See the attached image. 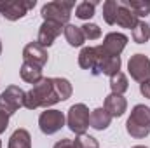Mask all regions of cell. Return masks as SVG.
<instances>
[{
  "instance_id": "6da1fadb",
  "label": "cell",
  "mask_w": 150,
  "mask_h": 148,
  "mask_svg": "<svg viewBox=\"0 0 150 148\" xmlns=\"http://www.w3.org/2000/svg\"><path fill=\"white\" fill-rule=\"evenodd\" d=\"M61 101L56 89H54V82L52 78H42L37 85H33V89H30L26 94H25V106L30 108V110H35V108H47L54 103Z\"/></svg>"
},
{
  "instance_id": "7a4b0ae2",
  "label": "cell",
  "mask_w": 150,
  "mask_h": 148,
  "mask_svg": "<svg viewBox=\"0 0 150 148\" xmlns=\"http://www.w3.org/2000/svg\"><path fill=\"white\" fill-rule=\"evenodd\" d=\"M127 132L133 138H145L150 132V108L145 105H136L126 124Z\"/></svg>"
},
{
  "instance_id": "3957f363",
  "label": "cell",
  "mask_w": 150,
  "mask_h": 148,
  "mask_svg": "<svg viewBox=\"0 0 150 148\" xmlns=\"http://www.w3.org/2000/svg\"><path fill=\"white\" fill-rule=\"evenodd\" d=\"M75 7L74 2H49L42 7L40 14L45 21H54V23H59V25H67L70 21V16H72V9Z\"/></svg>"
},
{
  "instance_id": "277c9868",
  "label": "cell",
  "mask_w": 150,
  "mask_h": 148,
  "mask_svg": "<svg viewBox=\"0 0 150 148\" xmlns=\"http://www.w3.org/2000/svg\"><path fill=\"white\" fill-rule=\"evenodd\" d=\"M25 94L19 87L16 85H9L2 94H0V111L12 115L19 110L21 106H25Z\"/></svg>"
},
{
  "instance_id": "5b68a950",
  "label": "cell",
  "mask_w": 150,
  "mask_h": 148,
  "mask_svg": "<svg viewBox=\"0 0 150 148\" xmlns=\"http://www.w3.org/2000/svg\"><path fill=\"white\" fill-rule=\"evenodd\" d=\"M89 110L84 103H77L68 110V127L75 134L82 136L86 134V129L89 127Z\"/></svg>"
},
{
  "instance_id": "8992f818",
  "label": "cell",
  "mask_w": 150,
  "mask_h": 148,
  "mask_svg": "<svg viewBox=\"0 0 150 148\" xmlns=\"http://www.w3.org/2000/svg\"><path fill=\"white\" fill-rule=\"evenodd\" d=\"M35 7V0L32 2H23V0H9L0 4V14L9 19V21H16L19 18H23L30 9Z\"/></svg>"
},
{
  "instance_id": "52a82bcc",
  "label": "cell",
  "mask_w": 150,
  "mask_h": 148,
  "mask_svg": "<svg viewBox=\"0 0 150 148\" xmlns=\"http://www.w3.org/2000/svg\"><path fill=\"white\" fill-rule=\"evenodd\" d=\"M38 125L44 134H54L65 125V115L58 110H45L38 117Z\"/></svg>"
},
{
  "instance_id": "ba28073f",
  "label": "cell",
  "mask_w": 150,
  "mask_h": 148,
  "mask_svg": "<svg viewBox=\"0 0 150 148\" xmlns=\"http://www.w3.org/2000/svg\"><path fill=\"white\" fill-rule=\"evenodd\" d=\"M129 73L134 80L138 82H145L150 78V59L145 54H134L131 56L129 63H127Z\"/></svg>"
},
{
  "instance_id": "9c48e42d",
  "label": "cell",
  "mask_w": 150,
  "mask_h": 148,
  "mask_svg": "<svg viewBox=\"0 0 150 148\" xmlns=\"http://www.w3.org/2000/svg\"><path fill=\"white\" fill-rule=\"evenodd\" d=\"M61 30H63V25L54 23V21H44V25L38 30L37 44H40L44 49L49 47V45H52L54 40L61 35Z\"/></svg>"
},
{
  "instance_id": "30bf717a",
  "label": "cell",
  "mask_w": 150,
  "mask_h": 148,
  "mask_svg": "<svg viewBox=\"0 0 150 148\" xmlns=\"http://www.w3.org/2000/svg\"><path fill=\"white\" fill-rule=\"evenodd\" d=\"M126 44H127V37L126 35H122V33H108L105 37V40H103L101 47H103V51L108 56L119 58V54L124 51Z\"/></svg>"
},
{
  "instance_id": "8fae6325",
  "label": "cell",
  "mask_w": 150,
  "mask_h": 148,
  "mask_svg": "<svg viewBox=\"0 0 150 148\" xmlns=\"http://www.w3.org/2000/svg\"><path fill=\"white\" fill-rule=\"evenodd\" d=\"M23 58H25V61H28V63L44 66V65L47 63V51H45L40 44L32 42V44H28V45L23 49Z\"/></svg>"
},
{
  "instance_id": "7c38bea8",
  "label": "cell",
  "mask_w": 150,
  "mask_h": 148,
  "mask_svg": "<svg viewBox=\"0 0 150 148\" xmlns=\"http://www.w3.org/2000/svg\"><path fill=\"white\" fill-rule=\"evenodd\" d=\"M138 23H140L138 16H136L131 9H127L126 5H122V4L119 2L117 18H115V25H119V26H122V28H134Z\"/></svg>"
},
{
  "instance_id": "4fadbf2b",
  "label": "cell",
  "mask_w": 150,
  "mask_h": 148,
  "mask_svg": "<svg viewBox=\"0 0 150 148\" xmlns=\"http://www.w3.org/2000/svg\"><path fill=\"white\" fill-rule=\"evenodd\" d=\"M127 108V103H126V99L122 98V94H110V96H107V99H105V110L108 111L112 117H120V115H124V111Z\"/></svg>"
},
{
  "instance_id": "5bb4252c",
  "label": "cell",
  "mask_w": 150,
  "mask_h": 148,
  "mask_svg": "<svg viewBox=\"0 0 150 148\" xmlns=\"http://www.w3.org/2000/svg\"><path fill=\"white\" fill-rule=\"evenodd\" d=\"M110 122H112V115L105 108H96L91 113V117H89V125L94 127V129H98V131L107 129L110 125Z\"/></svg>"
},
{
  "instance_id": "9a60e30c",
  "label": "cell",
  "mask_w": 150,
  "mask_h": 148,
  "mask_svg": "<svg viewBox=\"0 0 150 148\" xmlns=\"http://www.w3.org/2000/svg\"><path fill=\"white\" fill-rule=\"evenodd\" d=\"M21 78L25 82H30V84H35L37 85L38 82L42 80V66L25 61L23 66H21Z\"/></svg>"
},
{
  "instance_id": "2e32d148",
  "label": "cell",
  "mask_w": 150,
  "mask_h": 148,
  "mask_svg": "<svg viewBox=\"0 0 150 148\" xmlns=\"http://www.w3.org/2000/svg\"><path fill=\"white\" fill-rule=\"evenodd\" d=\"M96 61H98V51L96 47H84L79 54V65L86 70H94L96 66Z\"/></svg>"
},
{
  "instance_id": "e0dca14e",
  "label": "cell",
  "mask_w": 150,
  "mask_h": 148,
  "mask_svg": "<svg viewBox=\"0 0 150 148\" xmlns=\"http://www.w3.org/2000/svg\"><path fill=\"white\" fill-rule=\"evenodd\" d=\"M9 148H32V138L26 129H18L11 136Z\"/></svg>"
},
{
  "instance_id": "ac0fdd59",
  "label": "cell",
  "mask_w": 150,
  "mask_h": 148,
  "mask_svg": "<svg viewBox=\"0 0 150 148\" xmlns=\"http://www.w3.org/2000/svg\"><path fill=\"white\" fill-rule=\"evenodd\" d=\"M63 32H65V37L68 40V44L72 45V47H80L82 44H84V33H82V28L80 26H75V25H67L65 28H63Z\"/></svg>"
},
{
  "instance_id": "d6986e66",
  "label": "cell",
  "mask_w": 150,
  "mask_h": 148,
  "mask_svg": "<svg viewBox=\"0 0 150 148\" xmlns=\"http://www.w3.org/2000/svg\"><path fill=\"white\" fill-rule=\"evenodd\" d=\"M120 4L131 9L138 18L150 14V0H120Z\"/></svg>"
},
{
  "instance_id": "ffe728a7",
  "label": "cell",
  "mask_w": 150,
  "mask_h": 148,
  "mask_svg": "<svg viewBox=\"0 0 150 148\" xmlns=\"http://www.w3.org/2000/svg\"><path fill=\"white\" fill-rule=\"evenodd\" d=\"M110 87H112V92L113 94H122L127 91V78L122 72H117L115 75L110 77Z\"/></svg>"
},
{
  "instance_id": "44dd1931",
  "label": "cell",
  "mask_w": 150,
  "mask_h": 148,
  "mask_svg": "<svg viewBox=\"0 0 150 148\" xmlns=\"http://www.w3.org/2000/svg\"><path fill=\"white\" fill-rule=\"evenodd\" d=\"M133 40L136 44H145L150 40V26L145 21H140L134 28H133Z\"/></svg>"
},
{
  "instance_id": "7402d4cb",
  "label": "cell",
  "mask_w": 150,
  "mask_h": 148,
  "mask_svg": "<svg viewBox=\"0 0 150 148\" xmlns=\"http://www.w3.org/2000/svg\"><path fill=\"white\" fill-rule=\"evenodd\" d=\"M52 82H54V89L61 101H65L72 96V84L67 78H52Z\"/></svg>"
},
{
  "instance_id": "603a6c76",
  "label": "cell",
  "mask_w": 150,
  "mask_h": 148,
  "mask_svg": "<svg viewBox=\"0 0 150 148\" xmlns=\"http://www.w3.org/2000/svg\"><path fill=\"white\" fill-rule=\"evenodd\" d=\"M94 9H96V2H80L75 7V16L79 19H91L94 16Z\"/></svg>"
},
{
  "instance_id": "cb8c5ba5",
  "label": "cell",
  "mask_w": 150,
  "mask_h": 148,
  "mask_svg": "<svg viewBox=\"0 0 150 148\" xmlns=\"http://www.w3.org/2000/svg\"><path fill=\"white\" fill-rule=\"evenodd\" d=\"M117 9H119V2L117 0H108L103 4V18L108 25H115V18H117Z\"/></svg>"
},
{
  "instance_id": "d4e9b609",
  "label": "cell",
  "mask_w": 150,
  "mask_h": 148,
  "mask_svg": "<svg viewBox=\"0 0 150 148\" xmlns=\"http://www.w3.org/2000/svg\"><path fill=\"white\" fill-rule=\"evenodd\" d=\"M80 28H82L84 37L89 38V40H96V38L101 37V30H100V26L94 25V23H86V25L80 26Z\"/></svg>"
},
{
  "instance_id": "484cf974",
  "label": "cell",
  "mask_w": 150,
  "mask_h": 148,
  "mask_svg": "<svg viewBox=\"0 0 150 148\" xmlns=\"http://www.w3.org/2000/svg\"><path fill=\"white\" fill-rule=\"evenodd\" d=\"M75 143H77V147L79 148H100L98 141H96L93 136H87V134L79 136V138L75 140Z\"/></svg>"
},
{
  "instance_id": "4316f807",
  "label": "cell",
  "mask_w": 150,
  "mask_h": 148,
  "mask_svg": "<svg viewBox=\"0 0 150 148\" xmlns=\"http://www.w3.org/2000/svg\"><path fill=\"white\" fill-rule=\"evenodd\" d=\"M54 148H79V147H77L75 141L68 140V138H65V140H59V141L54 145Z\"/></svg>"
},
{
  "instance_id": "83f0119b",
  "label": "cell",
  "mask_w": 150,
  "mask_h": 148,
  "mask_svg": "<svg viewBox=\"0 0 150 148\" xmlns=\"http://www.w3.org/2000/svg\"><path fill=\"white\" fill-rule=\"evenodd\" d=\"M140 91H142V94H143L145 98H149L150 99V78L140 84Z\"/></svg>"
},
{
  "instance_id": "f1b7e54d",
  "label": "cell",
  "mask_w": 150,
  "mask_h": 148,
  "mask_svg": "<svg viewBox=\"0 0 150 148\" xmlns=\"http://www.w3.org/2000/svg\"><path fill=\"white\" fill-rule=\"evenodd\" d=\"M7 124H9V115H7V113H4V111H0V134L5 131Z\"/></svg>"
},
{
  "instance_id": "f546056e",
  "label": "cell",
  "mask_w": 150,
  "mask_h": 148,
  "mask_svg": "<svg viewBox=\"0 0 150 148\" xmlns=\"http://www.w3.org/2000/svg\"><path fill=\"white\" fill-rule=\"evenodd\" d=\"M133 148H145V147H140V145H138V147H133Z\"/></svg>"
},
{
  "instance_id": "4dcf8cb0",
  "label": "cell",
  "mask_w": 150,
  "mask_h": 148,
  "mask_svg": "<svg viewBox=\"0 0 150 148\" xmlns=\"http://www.w3.org/2000/svg\"><path fill=\"white\" fill-rule=\"evenodd\" d=\"M0 52H2V44H0Z\"/></svg>"
},
{
  "instance_id": "1f68e13d",
  "label": "cell",
  "mask_w": 150,
  "mask_h": 148,
  "mask_svg": "<svg viewBox=\"0 0 150 148\" xmlns=\"http://www.w3.org/2000/svg\"><path fill=\"white\" fill-rule=\"evenodd\" d=\"M0 147H2V143H0Z\"/></svg>"
}]
</instances>
